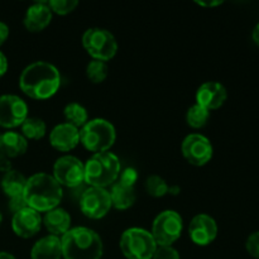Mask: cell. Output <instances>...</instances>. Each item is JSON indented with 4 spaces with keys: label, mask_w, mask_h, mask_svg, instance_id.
<instances>
[{
    "label": "cell",
    "mask_w": 259,
    "mask_h": 259,
    "mask_svg": "<svg viewBox=\"0 0 259 259\" xmlns=\"http://www.w3.org/2000/svg\"><path fill=\"white\" fill-rule=\"evenodd\" d=\"M53 13L48 7V2H38L27 9L23 19L25 29L32 33L42 32L52 22Z\"/></svg>",
    "instance_id": "cell-17"
},
{
    "label": "cell",
    "mask_w": 259,
    "mask_h": 259,
    "mask_svg": "<svg viewBox=\"0 0 259 259\" xmlns=\"http://www.w3.org/2000/svg\"><path fill=\"white\" fill-rule=\"evenodd\" d=\"M66 123L81 129L89 121V113L85 106L78 103H70L63 109Z\"/></svg>",
    "instance_id": "cell-24"
},
{
    "label": "cell",
    "mask_w": 259,
    "mask_h": 259,
    "mask_svg": "<svg viewBox=\"0 0 259 259\" xmlns=\"http://www.w3.org/2000/svg\"><path fill=\"white\" fill-rule=\"evenodd\" d=\"M168 184L166 182V180L162 179L161 176H157V175H152L148 179L146 180V191L148 192V195H151L152 197H163L164 195L168 194Z\"/></svg>",
    "instance_id": "cell-27"
},
{
    "label": "cell",
    "mask_w": 259,
    "mask_h": 259,
    "mask_svg": "<svg viewBox=\"0 0 259 259\" xmlns=\"http://www.w3.org/2000/svg\"><path fill=\"white\" fill-rule=\"evenodd\" d=\"M28 118V105L17 95L0 96V126L13 129L20 126Z\"/></svg>",
    "instance_id": "cell-12"
},
{
    "label": "cell",
    "mask_w": 259,
    "mask_h": 259,
    "mask_svg": "<svg viewBox=\"0 0 259 259\" xmlns=\"http://www.w3.org/2000/svg\"><path fill=\"white\" fill-rule=\"evenodd\" d=\"M109 192H110L111 205L116 210H126L133 206L136 202L137 195L134 187H126L119 182H115Z\"/></svg>",
    "instance_id": "cell-21"
},
{
    "label": "cell",
    "mask_w": 259,
    "mask_h": 259,
    "mask_svg": "<svg viewBox=\"0 0 259 259\" xmlns=\"http://www.w3.org/2000/svg\"><path fill=\"white\" fill-rule=\"evenodd\" d=\"M184 229V220L175 210H164L153 220L151 234L158 247L172 245L180 239Z\"/></svg>",
    "instance_id": "cell-8"
},
{
    "label": "cell",
    "mask_w": 259,
    "mask_h": 259,
    "mask_svg": "<svg viewBox=\"0 0 259 259\" xmlns=\"http://www.w3.org/2000/svg\"><path fill=\"white\" fill-rule=\"evenodd\" d=\"M115 141V126L106 119H90L80 129V143L94 154L109 152Z\"/></svg>",
    "instance_id": "cell-5"
},
{
    "label": "cell",
    "mask_w": 259,
    "mask_h": 259,
    "mask_svg": "<svg viewBox=\"0 0 259 259\" xmlns=\"http://www.w3.org/2000/svg\"><path fill=\"white\" fill-rule=\"evenodd\" d=\"M23 196L28 207L38 212H47L58 207L62 201L63 189L52 175L38 172L27 179Z\"/></svg>",
    "instance_id": "cell-2"
},
{
    "label": "cell",
    "mask_w": 259,
    "mask_h": 259,
    "mask_svg": "<svg viewBox=\"0 0 259 259\" xmlns=\"http://www.w3.org/2000/svg\"><path fill=\"white\" fill-rule=\"evenodd\" d=\"M48 138L56 151L70 152L80 144V129L68 123H61L50 132Z\"/></svg>",
    "instance_id": "cell-16"
},
{
    "label": "cell",
    "mask_w": 259,
    "mask_h": 259,
    "mask_svg": "<svg viewBox=\"0 0 259 259\" xmlns=\"http://www.w3.org/2000/svg\"><path fill=\"white\" fill-rule=\"evenodd\" d=\"M10 169H13L10 159L8 158V157H5L4 154L0 153V172H4V174H7V172H9Z\"/></svg>",
    "instance_id": "cell-33"
},
{
    "label": "cell",
    "mask_w": 259,
    "mask_h": 259,
    "mask_svg": "<svg viewBox=\"0 0 259 259\" xmlns=\"http://www.w3.org/2000/svg\"><path fill=\"white\" fill-rule=\"evenodd\" d=\"M82 46L93 60H113L118 52V42L113 33L104 28H89L82 34Z\"/></svg>",
    "instance_id": "cell-7"
},
{
    "label": "cell",
    "mask_w": 259,
    "mask_h": 259,
    "mask_svg": "<svg viewBox=\"0 0 259 259\" xmlns=\"http://www.w3.org/2000/svg\"><path fill=\"white\" fill-rule=\"evenodd\" d=\"M218 224L214 218L207 214H197L192 218L189 227V235L192 243L200 247L210 245L218 237Z\"/></svg>",
    "instance_id": "cell-13"
},
{
    "label": "cell",
    "mask_w": 259,
    "mask_h": 259,
    "mask_svg": "<svg viewBox=\"0 0 259 259\" xmlns=\"http://www.w3.org/2000/svg\"><path fill=\"white\" fill-rule=\"evenodd\" d=\"M42 215L40 212L25 207L20 211L13 214L12 219V229L15 235L23 238V239H29L34 237L42 228Z\"/></svg>",
    "instance_id": "cell-14"
},
{
    "label": "cell",
    "mask_w": 259,
    "mask_h": 259,
    "mask_svg": "<svg viewBox=\"0 0 259 259\" xmlns=\"http://www.w3.org/2000/svg\"><path fill=\"white\" fill-rule=\"evenodd\" d=\"M0 259H15V257L8 252H0Z\"/></svg>",
    "instance_id": "cell-38"
},
{
    "label": "cell",
    "mask_w": 259,
    "mask_h": 259,
    "mask_svg": "<svg viewBox=\"0 0 259 259\" xmlns=\"http://www.w3.org/2000/svg\"><path fill=\"white\" fill-rule=\"evenodd\" d=\"M181 152L184 158L190 164L201 167L211 161L214 148L207 137L199 133H192L185 137L182 141Z\"/></svg>",
    "instance_id": "cell-11"
},
{
    "label": "cell",
    "mask_w": 259,
    "mask_h": 259,
    "mask_svg": "<svg viewBox=\"0 0 259 259\" xmlns=\"http://www.w3.org/2000/svg\"><path fill=\"white\" fill-rule=\"evenodd\" d=\"M109 75L108 63L103 61L93 60L86 66V76L93 83H101Z\"/></svg>",
    "instance_id": "cell-26"
},
{
    "label": "cell",
    "mask_w": 259,
    "mask_h": 259,
    "mask_svg": "<svg viewBox=\"0 0 259 259\" xmlns=\"http://www.w3.org/2000/svg\"><path fill=\"white\" fill-rule=\"evenodd\" d=\"M138 171L133 167H126V168L121 169L120 175L118 177V181L120 185H124L126 187H134L136 182L138 181Z\"/></svg>",
    "instance_id": "cell-29"
},
{
    "label": "cell",
    "mask_w": 259,
    "mask_h": 259,
    "mask_svg": "<svg viewBox=\"0 0 259 259\" xmlns=\"http://www.w3.org/2000/svg\"><path fill=\"white\" fill-rule=\"evenodd\" d=\"M30 259H62L61 238L51 234L40 238L32 247Z\"/></svg>",
    "instance_id": "cell-19"
},
{
    "label": "cell",
    "mask_w": 259,
    "mask_h": 259,
    "mask_svg": "<svg viewBox=\"0 0 259 259\" xmlns=\"http://www.w3.org/2000/svg\"><path fill=\"white\" fill-rule=\"evenodd\" d=\"M52 176L62 187H77L85 182V163L75 156H62L53 164Z\"/></svg>",
    "instance_id": "cell-9"
},
{
    "label": "cell",
    "mask_w": 259,
    "mask_h": 259,
    "mask_svg": "<svg viewBox=\"0 0 259 259\" xmlns=\"http://www.w3.org/2000/svg\"><path fill=\"white\" fill-rule=\"evenodd\" d=\"M152 259H181V257L177 249H175L172 245H163V247H157Z\"/></svg>",
    "instance_id": "cell-30"
},
{
    "label": "cell",
    "mask_w": 259,
    "mask_h": 259,
    "mask_svg": "<svg viewBox=\"0 0 259 259\" xmlns=\"http://www.w3.org/2000/svg\"><path fill=\"white\" fill-rule=\"evenodd\" d=\"M119 247L126 259H152L158 245L151 232L143 228H129L121 234Z\"/></svg>",
    "instance_id": "cell-6"
},
{
    "label": "cell",
    "mask_w": 259,
    "mask_h": 259,
    "mask_svg": "<svg viewBox=\"0 0 259 259\" xmlns=\"http://www.w3.org/2000/svg\"><path fill=\"white\" fill-rule=\"evenodd\" d=\"M210 119V111L207 109L202 108V106L192 105L191 108H189L186 113V121L187 125L191 126L194 129H201L204 128L207 124Z\"/></svg>",
    "instance_id": "cell-25"
},
{
    "label": "cell",
    "mask_w": 259,
    "mask_h": 259,
    "mask_svg": "<svg viewBox=\"0 0 259 259\" xmlns=\"http://www.w3.org/2000/svg\"><path fill=\"white\" fill-rule=\"evenodd\" d=\"M9 37V27L4 22H0V46L4 45Z\"/></svg>",
    "instance_id": "cell-34"
},
{
    "label": "cell",
    "mask_w": 259,
    "mask_h": 259,
    "mask_svg": "<svg viewBox=\"0 0 259 259\" xmlns=\"http://www.w3.org/2000/svg\"><path fill=\"white\" fill-rule=\"evenodd\" d=\"M8 66H9V65H8V58L5 57L4 53L0 51V77H2V76H4L5 73H7Z\"/></svg>",
    "instance_id": "cell-35"
},
{
    "label": "cell",
    "mask_w": 259,
    "mask_h": 259,
    "mask_svg": "<svg viewBox=\"0 0 259 259\" xmlns=\"http://www.w3.org/2000/svg\"><path fill=\"white\" fill-rule=\"evenodd\" d=\"M25 185H27V179L22 172L17 169H10L2 180V189L5 195L9 196V199L24 194Z\"/></svg>",
    "instance_id": "cell-22"
},
{
    "label": "cell",
    "mask_w": 259,
    "mask_h": 259,
    "mask_svg": "<svg viewBox=\"0 0 259 259\" xmlns=\"http://www.w3.org/2000/svg\"><path fill=\"white\" fill-rule=\"evenodd\" d=\"M180 192V187L177 186H169L168 189V194H174V195H177Z\"/></svg>",
    "instance_id": "cell-39"
},
{
    "label": "cell",
    "mask_w": 259,
    "mask_h": 259,
    "mask_svg": "<svg viewBox=\"0 0 259 259\" xmlns=\"http://www.w3.org/2000/svg\"><path fill=\"white\" fill-rule=\"evenodd\" d=\"M20 131L27 141H40L47 134V125L40 118H27L20 125Z\"/></svg>",
    "instance_id": "cell-23"
},
{
    "label": "cell",
    "mask_w": 259,
    "mask_h": 259,
    "mask_svg": "<svg viewBox=\"0 0 259 259\" xmlns=\"http://www.w3.org/2000/svg\"><path fill=\"white\" fill-rule=\"evenodd\" d=\"M121 164L111 152L95 153L85 163V182L91 187L113 186L120 175Z\"/></svg>",
    "instance_id": "cell-4"
},
{
    "label": "cell",
    "mask_w": 259,
    "mask_h": 259,
    "mask_svg": "<svg viewBox=\"0 0 259 259\" xmlns=\"http://www.w3.org/2000/svg\"><path fill=\"white\" fill-rule=\"evenodd\" d=\"M60 86V71L55 65L46 61H35L20 73V90L34 100H48L57 94Z\"/></svg>",
    "instance_id": "cell-1"
},
{
    "label": "cell",
    "mask_w": 259,
    "mask_h": 259,
    "mask_svg": "<svg viewBox=\"0 0 259 259\" xmlns=\"http://www.w3.org/2000/svg\"><path fill=\"white\" fill-rule=\"evenodd\" d=\"M25 207H28V205H27V202H25L24 196H23V195H19V196L10 197V200H9V209H10V211L13 212V214H15V212L20 211V210L25 209Z\"/></svg>",
    "instance_id": "cell-32"
},
{
    "label": "cell",
    "mask_w": 259,
    "mask_h": 259,
    "mask_svg": "<svg viewBox=\"0 0 259 259\" xmlns=\"http://www.w3.org/2000/svg\"><path fill=\"white\" fill-rule=\"evenodd\" d=\"M28 141L18 132H5L0 134V153L8 158H17L25 154Z\"/></svg>",
    "instance_id": "cell-20"
},
{
    "label": "cell",
    "mask_w": 259,
    "mask_h": 259,
    "mask_svg": "<svg viewBox=\"0 0 259 259\" xmlns=\"http://www.w3.org/2000/svg\"><path fill=\"white\" fill-rule=\"evenodd\" d=\"M80 210L86 218L93 220L103 219L113 207L110 192L101 187H89L80 197Z\"/></svg>",
    "instance_id": "cell-10"
},
{
    "label": "cell",
    "mask_w": 259,
    "mask_h": 259,
    "mask_svg": "<svg viewBox=\"0 0 259 259\" xmlns=\"http://www.w3.org/2000/svg\"><path fill=\"white\" fill-rule=\"evenodd\" d=\"M42 223L51 235L61 238L71 229V215L62 207H55L45 212Z\"/></svg>",
    "instance_id": "cell-18"
},
{
    "label": "cell",
    "mask_w": 259,
    "mask_h": 259,
    "mask_svg": "<svg viewBox=\"0 0 259 259\" xmlns=\"http://www.w3.org/2000/svg\"><path fill=\"white\" fill-rule=\"evenodd\" d=\"M2 223H3V215L2 212H0V225H2Z\"/></svg>",
    "instance_id": "cell-40"
},
{
    "label": "cell",
    "mask_w": 259,
    "mask_h": 259,
    "mask_svg": "<svg viewBox=\"0 0 259 259\" xmlns=\"http://www.w3.org/2000/svg\"><path fill=\"white\" fill-rule=\"evenodd\" d=\"M48 7L51 8L53 14L67 15L78 7V2L77 0H50Z\"/></svg>",
    "instance_id": "cell-28"
},
{
    "label": "cell",
    "mask_w": 259,
    "mask_h": 259,
    "mask_svg": "<svg viewBox=\"0 0 259 259\" xmlns=\"http://www.w3.org/2000/svg\"><path fill=\"white\" fill-rule=\"evenodd\" d=\"M63 259H101L104 244L101 237L86 227L71 228L61 237Z\"/></svg>",
    "instance_id": "cell-3"
},
{
    "label": "cell",
    "mask_w": 259,
    "mask_h": 259,
    "mask_svg": "<svg viewBox=\"0 0 259 259\" xmlns=\"http://www.w3.org/2000/svg\"><path fill=\"white\" fill-rule=\"evenodd\" d=\"M245 248H247V252L249 253V255H252L255 259H259V230L252 233L248 237L247 242H245Z\"/></svg>",
    "instance_id": "cell-31"
},
{
    "label": "cell",
    "mask_w": 259,
    "mask_h": 259,
    "mask_svg": "<svg viewBox=\"0 0 259 259\" xmlns=\"http://www.w3.org/2000/svg\"><path fill=\"white\" fill-rule=\"evenodd\" d=\"M227 99V88L217 81L204 82L196 91V104L209 111L222 108Z\"/></svg>",
    "instance_id": "cell-15"
},
{
    "label": "cell",
    "mask_w": 259,
    "mask_h": 259,
    "mask_svg": "<svg viewBox=\"0 0 259 259\" xmlns=\"http://www.w3.org/2000/svg\"><path fill=\"white\" fill-rule=\"evenodd\" d=\"M252 39L255 45L259 46V23L253 28V32H252Z\"/></svg>",
    "instance_id": "cell-37"
},
{
    "label": "cell",
    "mask_w": 259,
    "mask_h": 259,
    "mask_svg": "<svg viewBox=\"0 0 259 259\" xmlns=\"http://www.w3.org/2000/svg\"><path fill=\"white\" fill-rule=\"evenodd\" d=\"M196 4L199 5V7H202V8H215V7H219V5L223 4V2H220V0H217V2H196Z\"/></svg>",
    "instance_id": "cell-36"
}]
</instances>
